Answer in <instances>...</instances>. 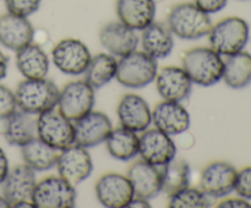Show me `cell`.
I'll list each match as a JSON object with an SVG mask.
<instances>
[{
    "label": "cell",
    "instance_id": "cell-1",
    "mask_svg": "<svg viewBox=\"0 0 251 208\" xmlns=\"http://www.w3.org/2000/svg\"><path fill=\"white\" fill-rule=\"evenodd\" d=\"M167 26L173 36L185 41H196L210 33L212 21L210 15L194 2L174 5L167 16Z\"/></svg>",
    "mask_w": 251,
    "mask_h": 208
},
{
    "label": "cell",
    "instance_id": "cell-2",
    "mask_svg": "<svg viewBox=\"0 0 251 208\" xmlns=\"http://www.w3.org/2000/svg\"><path fill=\"white\" fill-rule=\"evenodd\" d=\"M183 66L194 85L211 87L222 80L223 63L222 55L208 46H195L185 51L183 56Z\"/></svg>",
    "mask_w": 251,
    "mask_h": 208
},
{
    "label": "cell",
    "instance_id": "cell-3",
    "mask_svg": "<svg viewBox=\"0 0 251 208\" xmlns=\"http://www.w3.org/2000/svg\"><path fill=\"white\" fill-rule=\"evenodd\" d=\"M59 93L60 91L55 83L47 77L37 80L25 78L15 91L17 109L38 115L58 105Z\"/></svg>",
    "mask_w": 251,
    "mask_h": 208
},
{
    "label": "cell",
    "instance_id": "cell-4",
    "mask_svg": "<svg viewBox=\"0 0 251 208\" xmlns=\"http://www.w3.org/2000/svg\"><path fill=\"white\" fill-rule=\"evenodd\" d=\"M249 24L238 16L226 17L216 24H212L210 33L211 48L220 55H233L239 53L249 42Z\"/></svg>",
    "mask_w": 251,
    "mask_h": 208
},
{
    "label": "cell",
    "instance_id": "cell-5",
    "mask_svg": "<svg viewBox=\"0 0 251 208\" xmlns=\"http://www.w3.org/2000/svg\"><path fill=\"white\" fill-rule=\"evenodd\" d=\"M158 72L157 60L144 50H134L118 60L115 78L127 88H144L152 83Z\"/></svg>",
    "mask_w": 251,
    "mask_h": 208
},
{
    "label": "cell",
    "instance_id": "cell-6",
    "mask_svg": "<svg viewBox=\"0 0 251 208\" xmlns=\"http://www.w3.org/2000/svg\"><path fill=\"white\" fill-rule=\"evenodd\" d=\"M37 136L61 151L75 143L74 121L69 120L58 107L51 108L37 115Z\"/></svg>",
    "mask_w": 251,
    "mask_h": 208
},
{
    "label": "cell",
    "instance_id": "cell-7",
    "mask_svg": "<svg viewBox=\"0 0 251 208\" xmlns=\"http://www.w3.org/2000/svg\"><path fill=\"white\" fill-rule=\"evenodd\" d=\"M75 185L60 175L44 178L36 184L32 202L37 208H73L76 205Z\"/></svg>",
    "mask_w": 251,
    "mask_h": 208
},
{
    "label": "cell",
    "instance_id": "cell-8",
    "mask_svg": "<svg viewBox=\"0 0 251 208\" xmlns=\"http://www.w3.org/2000/svg\"><path fill=\"white\" fill-rule=\"evenodd\" d=\"M95 91L86 80L69 82L59 93L56 107L69 120L76 121L93 110L96 102Z\"/></svg>",
    "mask_w": 251,
    "mask_h": 208
},
{
    "label": "cell",
    "instance_id": "cell-9",
    "mask_svg": "<svg viewBox=\"0 0 251 208\" xmlns=\"http://www.w3.org/2000/svg\"><path fill=\"white\" fill-rule=\"evenodd\" d=\"M90 49L83 42L66 38L56 43L51 50V60L59 71L69 76L83 75L91 60Z\"/></svg>",
    "mask_w": 251,
    "mask_h": 208
},
{
    "label": "cell",
    "instance_id": "cell-10",
    "mask_svg": "<svg viewBox=\"0 0 251 208\" xmlns=\"http://www.w3.org/2000/svg\"><path fill=\"white\" fill-rule=\"evenodd\" d=\"M55 166L59 175L75 186L90 178L93 170L92 158L87 148L76 143L59 152Z\"/></svg>",
    "mask_w": 251,
    "mask_h": 208
},
{
    "label": "cell",
    "instance_id": "cell-11",
    "mask_svg": "<svg viewBox=\"0 0 251 208\" xmlns=\"http://www.w3.org/2000/svg\"><path fill=\"white\" fill-rule=\"evenodd\" d=\"M140 137L139 154L142 161L158 168H163L166 164L173 161L176 154V146L169 135L158 129L142 131Z\"/></svg>",
    "mask_w": 251,
    "mask_h": 208
},
{
    "label": "cell",
    "instance_id": "cell-12",
    "mask_svg": "<svg viewBox=\"0 0 251 208\" xmlns=\"http://www.w3.org/2000/svg\"><path fill=\"white\" fill-rule=\"evenodd\" d=\"M237 169L227 162H212L202 169L199 185L211 198H222L234 191Z\"/></svg>",
    "mask_w": 251,
    "mask_h": 208
},
{
    "label": "cell",
    "instance_id": "cell-13",
    "mask_svg": "<svg viewBox=\"0 0 251 208\" xmlns=\"http://www.w3.org/2000/svg\"><path fill=\"white\" fill-rule=\"evenodd\" d=\"M95 190L98 202L107 208H126L134 197L129 179L119 173H107L100 176Z\"/></svg>",
    "mask_w": 251,
    "mask_h": 208
},
{
    "label": "cell",
    "instance_id": "cell-14",
    "mask_svg": "<svg viewBox=\"0 0 251 208\" xmlns=\"http://www.w3.org/2000/svg\"><path fill=\"white\" fill-rule=\"evenodd\" d=\"M75 143L91 148L105 142L113 130L112 120L104 113L91 110L85 116L74 121Z\"/></svg>",
    "mask_w": 251,
    "mask_h": 208
},
{
    "label": "cell",
    "instance_id": "cell-15",
    "mask_svg": "<svg viewBox=\"0 0 251 208\" xmlns=\"http://www.w3.org/2000/svg\"><path fill=\"white\" fill-rule=\"evenodd\" d=\"M152 124L169 136H178L190 127V114L180 102L162 100L152 110Z\"/></svg>",
    "mask_w": 251,
    "mask_h": 208
},
{
    "label": "cell",
    "instance_id": "cell-16",
    "mask_svg": "<svg viewBox=\"0 0 251 208\" xmlns=\"http://www.w3.org/2000/svg\"><path fill=\"white\" fill-rule=\"evenodd\" d=\"M126 176L136 197L150 201L162 192V168L141 159L129 166Z\"/></svg>",
    "mask_w": 251,
    "mask_h": 208
},
{
    "label": "cell",
    "instance_id": "cell-17",
    "mask_svg": "<svg viewBox=\"0 0 251 208\" xmlns=\"http://www.w3.org/2000/svg\"><path fill=\"white\" fill-rule=\"evenodd\" d=\"M156 87L163 100L183 102L190 95L194 83L188 73L179 66H164L157 72Z\"/></svg>",
    "mask_w": 251,
    "mask_h": 208
},
{
    "label": "cell",
    "instance_id": "cell-18",
    "mask_svg": "<svg viewBox=\"0 0 251 208\" xmlns=\"http://www.w3.org/2000/svg\"><path fill=\"white\" fill-rule=\"evenodd\" d=\"M34 38V28L28 17L11 12L0 16V44L12 51H19L31 44Z\"/></svg>",
    "mask_w": 251,
    "mask_h": 208
},
{
    "label": "cell",
    "instance_id": "cell-19",
    "mask_svg": "<svg viewBox=\"0 0 251 208\" xmlns=\"http://www.w3.org/2000/svg\"><path fill=\"white\" fill-rule=\"evenodd\" d=\"M36 184V171L27 164H19L9 169L6 178L2 181V196L10 203V207L21 201H32Z\"/></svg>",
    "mask_w": 251,
    "mask_h": 208
},
{
    "label": "cell",
    "instance_id": "cell-20",
    "mask_svg": "<svg viewBox=\"0 0 251 208\" xmlns=\"http://www.w3.org/2000/svg\"><path fill=\"white\" fill-rule=\"evenodd\" d=\"M120 126L135 132H142L152 124V110L139 94L127 93L120 99L117 108Z\"/></svg>",
    "mask_w": 251,
    "mask_h": 208
},
{
    "label": "cell",
    "instance_id": "cell-21",
    "mask_svg": "<svg viewBox=\"0 0 251 208\" xmlns=\"http://www.w3.org/2000/svg\"><path fill=\"white\" fill-rule=\"evenodd\" d=\"M100 42L103 48L112 55L122 58L136 50L139 46V36L136 31L123 22H109L100 31Z\"/></svg>",
    "mask_w": 251,
    "mask_h": 208
},
{
    "label": "cell",
    "instance_id": "cell-22",
    "mask_svg": "<svg viewBox=\"0 0 251 208\" xmlns=\"http://www.w3.org/2000/svg\"><path fill=\"white\" fill-rule=\"evenodd\" d=\"M117 15L120 22L135 31H142L156 16L154 0H117Z\"/></svg>",
    "mask_w": 251,
    "mask_h": 208
},
{
    "label": "cell",
    "instance_id": "cell-23",
    "mask_svg": "<svg viewBox=\"0 0 251 208\" xmlns=\"http://www.w3.org/2000/svg\"><path fill=\"white\" fill-rule=\"evenodd\" d=\"M141 44L145 53L153 59H164L171 55L174 48L173 33L167 23L153 21L142 29Z\"/></svg>",
    "mask_w": 251,
    "mask_h": 208
},
{
    "label": "cell",
    "instance_id": "cell-24",
    "mask_svg": "<svg viewBox=\"0 0 251 208\" xmlns=\"http://www.w3.org/2000/svg\"><path fill=\"white\" fill-rule=\"evenodd\" d=\"M5 120L4 137L11 146L22 147L37 137V115L16 109Z\"/></svg>",
    "mask_w": 251,
    "mask_h": 208
},
{
    "label": "cell",
    "instance_id": "cell-25",
    "mask_svg": "<svg viewBox=\"0 0 251 208\" xmlns=\"http://www.w3.org/2000/svg\"><path fill=\"white\" fill-rule=\"evenodd\" d=\"M16 66L25 78H44L49 71V58L41 46L31 43L16 51Z\"/></svg>",
    "mask_w": 251,
    "mask_h": 208
},
{
    "label": "cell",
    "instance_id": "cell-26",
    "mask_svg": "<svg viewBox=\"0 0 251 208\" xmlns=\"http://www.w3.org/2000/svg\"><path fill=\"white\" fill-rule=\"evenodd\" d=\"M20 148L25 164H27L34 171H46L54 168L60 152L50 144L42 141L38 136Z\"/></svg>",
    "mask_w": 251,
    "mask_h": 208
},
{
    "label": "cell",
    "instance_id": "cell-27",
    "mask_svg": "<svg viewBox=\"0 0 251 208\" xmlns=\"http://www.w3.org/2000/svg\"><path fill=\"white\" fill-rule=\"evenodd\" d=\"M222 80L233 90L248 87L251 83V54L239 51L233 55L226 56L223 60Z\"/></svg>",
    "mask_w": 251,
    "mask_h": 208
},
{
    "label": "cell",
    "instance_id": "cell-28",
    "mask_svg": "<svg viewBox=\"0 0 251 208\" xmlns=\"http://www.w3.org/2000/svg\"><path fill=\"white\" fill-rule=\"evenodd\" d=\"M108 153L117 161L127 162L139 154L140 137L137 132L120 126L114 129L105 139Z\"/></svg>",
    "mask_w": 251,
    "mask_h": 208
},
{
    "label": "cell",
    "instance_id": "cell-29",
    "mask_svg": "<svg viewBox=\"0 0 251 208\" xmlns=\"http://www.w3.org/2000/svg\"><path fill=\"white\" fill-rule=\"evenodd\" d=\"M117 68L118 60L114 55L109 53H100L91 56L87 69L83 72L85 80L95 90H100L115 78Z\"/></svg>",
    "mask_w": 251,
    "mask_h": 208
},
{
    "label": "cell",
    "instance_id": "cell-30",
    "mask_svg": "<svg viewBox=\"0 0 251 208\" xmlns=\"http://www.w3.org/2000/svg\"><path fill=\"white\" fill-rule=\"evenodd\" d=\"M191 169L186 161L176 159L162 168V192L171 196L190 186Z\"/></svg>",
    "mask_w": 251,
    "mask_h": 208
},
{
    "label": "cell",
    "instance_id": "cell-31",
    "mask_svg": "<svg viewBox=\"0 0 251 208\" xmlns=\"http://www.w3.org/2000/svg\"><path fill=\"white\" fill-rule=\"evenodd\" d=\"M212 200L201 188L188 186L169 196L168 206L171 208H208L212 206Z\"/></svg>",
    "mask_w": 251,
    "mask_h": 208
},
{
    "label": "cell",
    "instance_id": "cell-32",
    "mask_svg": "<svg viewBox=\"0 0 251 208\" xmlns=\"http://www.w3.org/2000/svg\"><path fill=\"white\" fill-rule=\"evenodd\" d=\"M4 2L7 12L28 17L39 9L42 0H4Z\"/></svg>",
    "mask_w": 251,
    "mask_h": 208
},
{
    "label": "cell",
    "instance_id": "cell-33",
    "mask_svg": "<svg viewBox=\"0 0 251 208\" xmlns=\"http://www.w3.org/2000/svg\"><path fill=\"white\" fill-rule=\"evenodd\" d=\"M17 109L15 93L5 86L0 85V119H6Z\"/></svg>",
    "mask_w": 251,
    "mask_h": 208
},
{
    "label": "cell",
    "instance_id": "cell-34",
    "mask_svg": "<svg viewBox=\"0 0 251 208\" xmlns=\"http://www.w3.org/2000/svg\"><path fill=\"white\" fill-rule=\"evenodd\" d=\"M234 191L244 200H251V166L243 168L237 173Z\"/></svg>",
    "mask_w": 251,
    "mask_h": 208
},
{
    "label": "cell",
    "instance_id": "cell-35",
    "mask_svg": "<svg viewBox=\"0 0 251 208\" xmlns=\"http://www.w3.org/2000/svg\"><path fill=\"white\" fill-rule=\"evenodd\" d=\"M227 2L228 0H194V4L198 5L201 10H203L208 15L222 11Z\"/></svg>",
    "mask_w": 251,
    "mask_h": 208
},
{
    "label": "cell",
    "instance_id": "cell-36",
    "mask_svg": "<svg viewBox=\"0 0 251 208\" xmlns=\"http://www.w3.org/2000/svg\"><path fill=\"white\" fill-rule=\"evenodd\" d=\"M220 208H247L251 207V205L248 202V200L244 198H228V200L221 201L217 205Z\"/></svg>",
    "mask_w": 251,
    "mask_h": 208
},
{
    "label": "cell",
    "instance_id": "cell-37",
    "mask_svg": "<svg viewBox=\"0 0 251 208\" xmlns=\"http://www.w3.org/2000/svg\"><path fill=\"white\" fill-rule=\"evenodd\" d=\"M7 173H9V161H7V157L5 154V152L0 147V185L5 180Z\"/></svg>",
    "mask_w": 251,
    "mask_h": 208
},
{
    "label": "cell",
    "instance_id": "cell-38",
    "mask_svg": "<svg viewBox=\"0 0 251 208\" xmlns=\"http://www.w3.org/2000/svg\"><path fill=\"white\" fill-rule=\"evenodd\" d=\"M130 207L150 208V207H151V205H150L149 200H145V198L136 197V196H134V197H132V200L129 202V205L126 206V208H130Z\"/></svg>",
    "mask_w": 251,
    "mask_h": 208
},
{
    "label": "cell",
    "instance_id": "cell-39",
    "mask_svg": "<svg viewBox=\"0 0 251 208\" xmlns=\"http://www.w3.org/2000/svg\"><path fill=\"white\" fill-rule=\"evenodd\" d=\"M9 68V58L0 50V81L5 78Z\"/></svg>",
    "mask_w": 251,
    "mask_h": 208
},
{
    "label": "cell",
    "instance_id": "cell-40",
    "mask_svg": "<svg viewBox=\"0 0 251 208\" xmlns=\"http://www.w3.org/2000/svg\"><path fill=\"white\" fill-rule=\"evenodd\" d=\"M12 207H15V208H20V207L27 208V207H34V205H33V202H32V201H21V202L15 203Z\"/></svg>",
    "mask_w": 251,
    "mask_h": 208
},
{
    "label": "cell",
    "instance_id": "cell-41",
    "mask_svg": "<svg viewBox=\"0 0 251 208\" xmlns=\"http://www.w3.org/2000/svg\"><path fill=\"white\" fill-rule=\"evenodd\" d=\"M7 207H10V203L7 202V200L4 197V196L0 195V208H7Z\"/></svg>",
    "mask_w": 251,
    "mask_h": 208
},
{
    "label": "cell",
    "instance_id": "cell-42",
    "mask_svg": "<svg viewBox=\"0 0 251 208\" xmlns=\"http://www.w3.org/2000/svg\"><path fill=\"white\" fill-rule=\"evenodd\" d=\"M239 1H248V0H239Z\"/></svg>",
    "mask_w": 251,
    "mask_h": 208
}]
</instances>
